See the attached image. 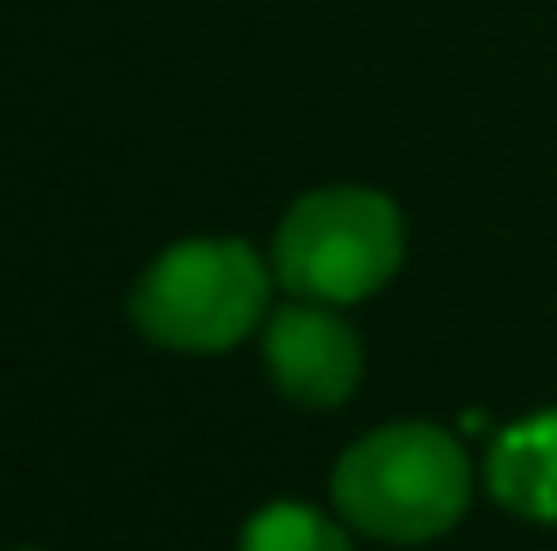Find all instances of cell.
Segmentation results:
<instances>
[{"label":"cell","instance_id":"7a4b0ae2","mask_svg":"<svg viewBox=\"0 0 557 551\" xmlns=\"http://www.w3.org/2000/svg\"><path fill=\"white\" fill-rule=\"evenodd\" d=\"M271 303V271L244 238H185L131 292V320L169 352H227Z\"/></svg>","mask_w":557,"mask_h":551},{"label":"cell","instance_id":"5b68a950","mask_svg":"<svg viewBox=\"0 0 557 551\" xmlns=\"http://www.w3.org/2000/svg\"><path fill=\"white\" fill-rule=\"evenodd\" d=\"M487 492L520 519L557 525V411H536L493 438Z\"/></svg>","mask_w":557,"mask_h":551},{"label":"cell","instance_id":"3957f363","mask_svg":"<svg viewBox=\"0 0 557 551\" xmlns=\"http://www.w3.org/2000/svg\"><path fill=\"white\" fill-rule=\"evenodd\" d=\"M406 260V227L389 195L336 184L304 195L276 233V276L314 303L373 298Z\"/></svg>","mask_w":557,"mask_h":551},{"label":"cell","instance_id":"6da1fadb","mask_svg":"<svg viewBox=\"0 0 557 551\" xmlns=\"http://www.w3.org/2000/svg\"><path fill=\"white\" fill-rule=\"evenodd\" d=\"M331 498L352 530L389 547H422L460 525L471 460L433 422H389L336 460Z\"/></svg>","mask_w":557,"mask_h":551},{"label":"cell","instance_id":"277c9868","mask_svg":"<svg viewBox=\"0 0 557 551\" xmlns=\"http://www.w3.org/2000/svg\"><path fill=\"white\" fill-rule=\"evenodd\" d=\"M265 367L276 389L298 405H342L363 378V341L347 320H336L325 303L304 298L265 320Z\"/></svg>","mask_w":557,"mask_h":551},{"label":"cell","instance_id":"8992f818","mask_svg":"<svg viewBox=\"0 0 557 551\" xmlns=\"http://www.w3.org/2000/svg\"><path fill=\"white\" fill-rule=\"evenodd\" d=\"M238 551H358L342 525H331L309 503H271L244 525Z\"/></svg>","mask_w":557,"mask_h":551}]
</instances>
